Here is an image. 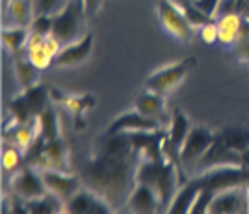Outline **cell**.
Wrapping results in <instances>:
<instances>
[{
  "instance_id": "cell-28",
  "label": "cell",
  "mask_w": 249,
  "mask_h": 214,
  "mask_svg": "<svg viewBox=\"0 0 249 214\" xmlns=\"http://www.w3.org/2000/svg\"><path fill=\"white\" fill-rule=\"evenodd\" d=\"M37 121H39L41 136L45 140L60 138V119H58V114L54 112L52 106H47V108L37 116Z\"/></svg>"
},
{
  "instance_id": "cell-32",
  "label": "cell",
  "mask_w": 249,
  "mask_h": 214,
  "mask_svg": "<svg viewBox=\"0 0 249 214\" xmlns=\"http://www.w3.org/2000/svg\"><path fill=\"white\" fill-rule=\"evenodd\" d=\"M67 4V0H36V15H56Z\"/></svg>"
},
{
  "instance_id": "cell-1",
  "label": "cell",
  "mask_w": 249,
  "mask_h": 214,
  "mask_svg": "<svg viewBox=\"0 0 249 214\" xmlns=\"http://www.w3.org/2000/svg\"><path fill=\"white\" fill-rule=\"evenodd\" d=\"M142 155L119 156V155L99 153L86 164L82 183L93 194L103 197L114 211L126 209V201L132 194L136 181V166Z\"/></svg>"
},
{
  "instance_id": "cell-27",
  "label": "cell",
  "mask_w": 249,
  "mask_h": 214,
  "mask_svg": "<svg viewBox=\"0 0 249 214\" xmlns=\"http://www.w3.org/2000/svg\"><path fill=\"white\" fill-rule=\"evenodd\" d=\"M8 108H10V114H11V127H13V129H17L22 123H28L34 119V114H32L30 106H28V102H26L24 93H21V95L15 97V99H11V101L8 102Z\"/></svg>"
},
{
  "instance_id": "cell-12",
  "label": "cell",
  "mask_w": 249,
  "mask_h": 214,
  "mask_svg": "<svg viewBox=\"0 0 249 214\" xmlns=\"http://www.w3.org/2000/svg\"><path fill=\"white\" fill-rule=\"evenodd\" d=\"M93 49V34H84L80 39L73 41L69 45H63L62 51L54 58V67H74L86 61Z\"/></svg>"
},
{
  "instance_id": "cell-16",
  "label": "cell",
  "mask_w": 249,
  "mask_h": 214,
  "mask_svg": "<svg viewBox=\"0 0 249 214\" xmlns=\"http://www.w3.org/2000/svg\"><path fill=\"white\" fill-rule=\"evenodd\" d=\"M41 168H52V170L67 172V147L62 142V138L45 140L41 158H39V164H37L36 170H41Z\"/></svg>"
},
{
  "instance_id": "cell-26",
  "label": "cell",
  "mask_w": 249,
  "mask_h": 214,
  "mask_svg": "<svg viewBox=\"0 0 249 214\" xmlns=\"http://www.w3.org/2000/svg\"><path fill=\"white\" fill-rule=\"evenodd\" d=\"M28 214H51V213H63V201H60L56 195H52L51 192L47 195H43L39 199L34 201H24Z\"/></svg>"
},
{
  "instance_id": "cell-18",
  "label": "cell",
  "mask_w": 249,
  "mask_h": 214,
  "mask_svg": "<svg viewBox=\"0 0 249 214\" xmlns=\"http://www.w3.org/2000/svg\"><path fill=\"white\" fill-rule=\"evenodd\" d=\"M34 4L30 0H8L6 2V17L8 26H19V28H30L32 20L36 17Z\"/></svg>"
},
{
  "instance_id": "cell-6",
  "label": "cell",
  "mask_w": 249,
  "mask_h": 214,
  "mask_svg": "<svg viewBox=\"0 0 249 214\" xmlns=\"http://www.w3.org/2000/svg\"><path fill=\"white\" fill-rule=\"evenodd\" d=\"M156 15L164 30L178 41H190L192 38V24L188 22L182 8L173 0H158L156 2Z\"/></svg>"
},
{
  "instance_id": "cell-24",
  "label": "cell",
  "mask_w": 249,
  "mask_h": 214,
  "mask_svg": "<svg viewBox=\"0 0 249 214\" xmlns=\"http://www.w3.org/2000/svg\"><path fill=\"white\" fill-rule=\"evenodd\" d=\"M24 164V151L17 143H6L2 149V172L10 177Z\"/></svg>"
},
{
  "instance_id": "cell-3",
  "label": "cell",
  "mask_w": 249,
  "mask_h": 214,
  "mask_svg": "<svg viewBox=\"0 0 249 214\" xmlns=\"http://www.w3.org/2000/svg\"><path fill=\"white\" fill-rule=\"evenodd\" d=\"M86 19L88 17L84 13L80 0H67V4L62 10L56 15H52V34L62 41L63 45H69L84 36L82 24Z\"/></svg>"
},
{
  "instance_id": "cell-21",
  "label": "cell",
  "mask_w": 249,
  "mask_h": 214,
  "mask_svg": "<svg viewBox=\"0 0 249 214\" xmlns=\"http://www.w3.org/2000/svg\"><path fill=\"white\" fill-rule=\"evenodd\" d=\"M134 108L140 114L147 116V117H155V119H160V121H162V117H164V108H166V101H164V95L147 90L145 93H142V95L136 99Z\"/></svg>"
},
{
  "instance_id": "cell-35",
  "label": "cell",
  "mask_w": 249,
  "mask_h": 214,
  "mask_svg": "<svg viewBox=\"0 0 249 214\" xmlns=\"http://www.w3.org/2000/svg\"><path fill=\"white\" fill-rule=\"evenodd\" d=\"M30 30L41 32L45 36L52 34V15H36L30 24Z\"/></svg>"
},
{
  "instance_id": "cell-36",
  "label": "cell",
  "mask_w": 249,
  "mask_h": 214,
  "mask_svg": "<svg viewBox=\"0 0 249 214\" xmlns=\"http://www.w3.org/2000/svg\"><path fill=\"white\" fill-rule=\"evenodd\" d=\"M242 2H244V0H219L214 19H218V17H221V15H227V13L240 11V4H242Z\"/></svg>"
},
{
  "instance_id": "cell-14",
  "label": "cell",
  "mask_w": 249,
  "mask_h": 214,
  "mask_svg": "<svg viewBox=\"0 0 249 214\" xmlns=\"http://www.w3.org/2000/svg\"><path fill=\"white\" fill-rule=\"evenodd\" d=\"M162 207V199L149 184L138 183L132 190V194L126 201V211L136 214H151L158 213Z\"/></svg>"
},
{
  "instance_id": "cell-4",
  "label": "cell",
  "mask_w": 249,
  "mask_h": 214,
  "mask_svg": "<svg viewBox=\"0 0 249 214\" xmlns=\"http://www.w3.org/2000/svg\"><path fill=\"white\" fill-rule=\"evenodd\" d=\"M223 166H244V156L238 151L231 149L218 134V136H214V140L208 145L207 151L201 155V158L196 162L192 174L188 177L196 179V177H201V175L208 174L216 168H223Z\"/></svg>"
},
{
  "instance_id": "cell-34",
  "label": "cell",
  "mask_w": 249,
  "mask_h": 214,
  "mask_svg": "<svg viewBox=\"0 0 249 214\" xmlns=\"http://www.w3.org/2000/svg\"><path fill=\"white\" fill-rule=\"evenodd\" d=\"M199 36H201V39L205 41V43H218L219 30H218L216 20H210L207 24L199 26Z\"/></svg>"
},
{
  "instance_id": "cell-39",
  "label": "cell",
  "mask_w": 249,
  "mask_h": 214,
  "mask_svg": "<svg viewBox=\"0 0 249 214\" xmlns=\"http://www.w3.org/2000/svg\"><path fill=\"white\" fill-rule=\"evenodd\" d=\"M242 156H244V166H246V168L249 170V147L246 149V151H244V153H242Z\"/></svg>"
},
{
  "instance_id": "cell-20",
  "label": "cell",
  "mask_w": 249,
  "mask_h": 214,
  "mask_svg": "<svg viewBox=\"0 0 249 214\" xmlns=\"http://www.w3.org/2000/svg\"><path fill=\"white\" fill-rule=\"evenodd\" d=\"M13 69H15V77H17V80L21 84L22 92L32 88V86H36V84H37V78H39V73H41L30 60H28L26 52L13 56Z\"/></svg>"
},
{
  "instance_id": "cell-31",
  "label": "cell",
  "mask_w": 249,
  "mask_h": 214,
  "mask_svg": "<svg viewBox=\"0 0 249 214\" xmlns=\"http://www.w3.org/2000/svg\"><path fill=\"white\" fill-rule=\"evenodd\" d=\"M180 8H182V11H184V15H186L188 22L192 24V26H203V24H207V22H210V20H214L212 17H208V15H205L201 10H197L196 6H194V2H186V4H178Z\"/></svg>"
},
{
  "instance_id": "cell-29",
  "label": "cell",
  "mask_w": 249,
  "mask_h": 214,
  "mask_svg": "<svg viewBox=\"0 0 249 214\" xmlns=\"http://www.w3.org/2000/svg\"><path fill=\"white\" fill-rule=\"evenodd\" d=\"M223 138V142L227 143L231 149L244 153L249 147V133L248 131H242V129H227L219 134Z\"/></svg>"
},
{
  "instance_id": "cell-11",
  "label": "cell",
  "mask_w": 249,
  "mask_h": 214,
  "mask_svg": "<svg viewBox=\"0 0 249 214\" xmlns=\"http://www.w3.org/2000/svg\"><path fill=\"white\" fill-rule=\"evenodd\" d=\"M41 179L47 190L52 195H56L60 201H69L80 188L84 186L82 177L80 175L69 174V172H63V170H52V168H41L39 170Z\"/></svg>"
},
{
  "instance_id": "cell-22",
  "label": "cell",
  "mask_w": 249,
  "mask_h": 214,
  "mask_svg": "<svg viewBox=\"0 0 249 214\" xmlns=\"http://www.w3.org/2000/svg\"><path fill=\"white\" fill-rule=\"evenodd\" d=\"M52 99L56 102H62L65 108H69L73 116L76 117V127H82V123H80V116L82 112L88 108V106H93L95 104V99L91 95H63L60 93L58 90H52L51 92Z\"/></svg>"
},
{
  "instance_id": "cell-13",
  "label": "cell",
  "mask_w": 249,
  "mask_h": 214,
  "mask_svg": "<svg viewBox=\"0 0 249 214\" xmlns=\"http://www.w3.org/2000/svg\"><path fill=\"white\" fill-rule=\"evenodd\" d=\"M162 129V121L155 117H147L138 110L121 114L117 119L108 125L106 134H119V133H134V131H158Z\"/></svg>"
},
{
  "instance_id": "cell-38",
  "label": "cell",
  "mask_w": 249,
  "mask_h": 214,
  "mask_svg": "<svg viewBox=\"0 0 249 214\" xmlns=\"http://www.w3.org/2000/svg\"><path fill=\"white\" fill-rule=\"evenodd\" d=\"M104 0H80V4H82V10L84 13H86V17L89 19V17H93V15H97V11H99V8L103 6Z\"/></svg>"
},
{
  "instance_id": "cell-23",
  "label": "cell",
  "mask_w": 249,
  "mask_h": 214,
  "mask_svg": "<svg viewBox=\"0 0 249 214\" xmlns=\"http://www.w3.org/2000/svg\"><path fill=\"white\" fill-rule=\"evenodd\" d=\"M30 28H19V26H4L2 28V45L6 51L13 56L26 52V41H28Z\"/></svg>"
},
{
  "instance_id": "cell-2",
  "label": "cell",
  "mask_w": 249,
  "mask_h": 214,
  "mask_svg": "<svg viewBox=\"0 0 249 214\" xmlns=\"http://www.w3.org/2000/svg\"><path fill=\"white\" fill-rule=\"evenodd\" d=\"M177 164L171 162L169 158H147V156H142L138 160V166H136V181L138 183L149 184L156 194L160 195L162 199V205L164 207H169L173 195L177 194V184H178V179H177Z\"/></svg>"
},
{
  "instance_id": "cell-25",
  "label": "cell",
  "mask_w": 249,
  "mask_h": 214,
  "mask_svg": "<svg viewBox=\"0 0 249 214\" xmlns=\"http://www.w3.org/2000/svg\"><path fill=\"white\" fill-rule=\"evenodd\" d=\"M24 97H26V102H28V106H30L32 114H34V117H37L39 114L49 106V92H47V88L43 86V84H36V86H32L28 90H24Z\"/></svg>"
},
{
  "instance_id": "cell-8",
  "label": "cell",
  "mask_w": 249,
  "mask_h": 214,
  "mask_svg": "<svg viewBox=\"0 0 249 214\" xmlns=\"http://www.w3.org/2000/svg\"><path fill=\"white\" fill-rule=\"evenodd\" d=\"M194 65H196L194 58H184V60L177 61V63H169L166 67H160L158 71H155L145 80V88L149 92L166 95L175 88L177 84H180V80L186 77L188 71L194 69Z\"/></svg>"
},
{
  "instance_id": "cell-7",
  "label": "cell",
  "mask_w": 249,
  "mask_h": 214,
  "mask_svg": "<svg viewBox=\"0 0 249 214\" xmlns=\"http://www.w3.org/2000/svg\"><path fill=\"white\" fill-rule=\"evenodd\" d=\"M214 140V134L208 131L207 127H192L184 142L178 149V166L186 172L192 174L194 166L201 158V155L208 149V145Z\"/></svg>"
},
{
  "instance_id": "cell-19",
  "label": "cell",
  "mask_w": 249,
  "mask_h": 214,
  "mask_svg": "<svg viewBox=\"0 0 249 214\" xmlns=\"http://www.w3.org/2000/svg\"><path fill=\"white\" fill-rule=\"evenodd\" d=\"M199 186L196 179H192L188 184H184L182 188L177 190V194L173 195L171 203L167 207V213L171 214H190V209L196 201V197L199 194Z\"/></svg>"
},
{
  "instance_id": "cell-10",
  "label": "cell",
  "mask_w": 249,
  "mask_h": 214,
  "mask_svg": "<svg viewBox=\"0 0 249 214\" xmlns=\"http://www.w3.org/2000/svg\"><path fill=\"white\" fill-rule=\"evenodd\" d=\"M248 177L249 170L246 166H223V168H216V170L201 175V177H196V181L201 188L219 192V190H225V188L246 184Z\"/></svg>"
},
{
  "instance_id": "cell-5",
  "label": "cell",
  "mask_w": 249,
  "mask_h": 214,
  "mask_svg": "<svg viewBox=\"0 0 249 214\" xmlns=\"http://www.w3.org/2000/svg\"><path fill=\"white\" fill-rule=\"evenodd\" d=\"M10 188L22 201H34L49 194L39 170H36L34 166H28V164H22L15 174L10 175Z\"/></svg>"
},
{
  "instance_id": "cell-37",
  "label": "cell",
  "mask_w": 249,
  "mask_h": 214,
  "mask_svg": "<svg viewBox=\"0 0 249 214\" xmlns=\"http://www.w3.org/2000/svg\"><path fill=\"white\" fill-rule=\"evenodd\" d=\"M192 2H194V6H196L197 10H201L205 15H208V17H212V19H214L216 10H218L219 0H192Z\"/></svg>"
},
{
  "instance_id": "cell-30",
  "label": "cell",
  "mask_w": 249,
  "mask_h": 214,
  "mask_svg": "<svg viewBox=\"0 0 249 214\" xmlns=\"http://www.w3.org/2000/svg\"><path fill=\"white\" fill-rule=\"evenodd\" d=\"M26 56H28V60L39 69V71H45V69H49L52 63H54V58H52L49 52L45 51V47L39 45V47H34V49H28L26 51Z\"/></svg>"
},
{
  "instance_id": "cell-15",
  "label": "cell",
  "mask_w": 249,
  "mask_h": 214,
  "mask_svg": "<svg viewBox=\"0 0 249 214\" xmlns=\"http://www.w3.org/2000/svg\"><path fill=\"white\" fill-rule=\"evenodd\" d=\"M214 20H216L218 30H219L218 43L229 47V45H234L236 41H240L244 38V28H246V24H244V17H242L240 11L221 15V17H218V19H214Z\"/></svg>"
},
{
  "instance_id": "cell-9",
  "label": "cell",
  "mask_w": 249,
  "mask_h": 214,
  "mask_svg": "<svg viewBox=\"0 0 249 214\" xmlns=\"http://www.w3.org/2000/svg\"><path fill=\"white\" fill-rule=\"evenodd\" d=\"M208 214H240L249 213V188L248 184H238L214 192L208 205Z\"/></svg>"
},
{
  "instance_id": "cell-33",
  "label": "cell",
  "mask_w": 249,
  "mask_h": 214,
  "mask_svg": "<svg viewBox=\"0 0 249 214\" xmlns=\"http://www.w3.org/2000/svg\"><path fill=\"white\" fill-rule=\"evenodd\" d=\"M214 197V192L212 190H207V188H199V194L196 197V201L190 209V214H203L208 211V205Z\"/></svg>"
},
{
  "instance_id": "cell-41",
  "label": "cell",
  "mask_w": 249,
  "mask_h": 214,
  "mask_svg": "<svg viewBox=\"0 0 249 214\" xmlns=\"http://www.w3.org/2000/svg\"><path fill=\"white\" fill-rule=\"evenodd\" d=\"M246 2H248V4H249V0H246Z\"/></svg>"
},
{
  "instance_id": "cell-40",
  "label": "cell",
  "mask_w": 249,
  "mask_h": 214,
  "mask_svg": "<svg viewBox=\"0 0 249 214\" xmlns=\"http://www.w3.org/2000/svg\"><path fill=\"white\" fill-rule=\"evenodd\" d=\"M173 2H177V4H186V2H192V0H173Z\"/></svg>"
},
{
  "instance_id": "cell-17",
  "label": "cell",
  "mask_w": 249,
  "mask_h": 214,
  "mask_svg": "<svg viewBox=\"0 0 249 214\" xmlns=\"http://www.w3.org/2000/svg\"><path fill=\"white\" fill-rule=\"evenodd\" d=\"M190 121L184 114L180 110H173L171 116V123H169V129H167V138L164 145H166L167 153H173L177 156V162H178V149L184 142V138L190 133Z\"/></svg>"
}]
</instances>
